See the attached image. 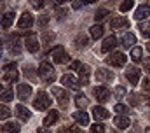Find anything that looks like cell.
Masks as SVG:
<instances>
[{
  "label": "cell",
  "instance_id": "681fc988",
  "mask_svg": "<svg viewBox=\"0 0 150 133\" xmlns=\"http://www.w3.org/2000/svg\"><path fill=\"white\" fill-rule=\"evenodd\" d=\"M93 2H98V0H86V4H93Z\"/></svg>",
  "mask_w": 150,
  "mask_h": 133
},
{
  "label": "cell",
  "instance_id": "9f6ffc18",
  "mask_svg": "<svg viewBox=\"0 0 150 133\" xmlns=\"http://www.w3.org/2000/svg\"><path fill=\"white\" fill-rule=\"evenodd\" d=\"M149 2H150V0H149Z\"/></svg>",
  "mask_w": 150,
  "mask_h": 133
},
{
  "label": "cell",
  "instance_id": "f35d334b",
  "mask_svg": "<svg viewBox=\"0 0 150 133\" xmlns=\"http://www.w3.org/2000/svg\"><path fill=\"white\" fill-rule=\"evenodd\" d=\"M32 7L33 9H42L44 7V0H32Z\"/></svg>",
  "mask_w": 150,
  "mask_h": 133
},
{
  "label": "cell",
  "instance_id": "836d02e7",
  "mask_svg": "<svg viewBox=\"0 0 150 133\" xmlns=\"http://www.w3.org/2000/svg\"><path fill=\"white\" fill-rule=\"evenodd\" d=\"M7 117H11V110L5 105H0V119H7Z\"/></svg>",
  "mask_w": 150,
  "mask_h": 133
},
{
  "label": "cell",
  "instance_id": "f5cc1de1",
  "mask_svg": "<svg viewBox=\"0 0 150 133\" xmlns=\"http://www.w3.org/2000/svg\"><path fill=\"white\" fill-rule=\"evenodd\" d=\"M147 133H150V128H147Z\"/></svg>",
  "mask_w": 150,
  "mask_h": 133
},
{
  "label": "cell",
  "instance_id": "d6a6232c",
  "mask_svg": "<svg viewBox=\"0 0 150 133\" xmlns=\"http://www.w3.org/2000/svg\"><path fill=\"white\" fill-rule=\"evenodd\" d=\"M133 5H134V0H124V2L120 4V11H122V12H126V11H129Z\"/></svg>",
  "mask_w": 150,
  "mask_h": 133
},
{
  "label": "cell",
  "instance_id": "484cf974",
  "mask_svg": "<svg viewBox=\"0 0 150 133\" xmlns=\"http://www.w3.org/2000/svg\"><path fill=\"white\" fill-rule=\"evenodd\" d=\"M2 132L18 133L19 132V123H4V124H2Z\"/></svg>",
  "mask_w": 150,
  "mask_h": 133
},
{
  "label": "cell",
  "instance_id": "e0dca14e",
  "mask_svg": "<svg viewBox=\"0 0 150 133\" xmlns=\"http://www.w3.org/2000/svg\"><path fill=\"white\" fill-rule=\"evenodd\" d=\"M129 119L126 117V116H115V119H113V124H115V128H119V130H126L127 126H129Z\"/></svg>",
  "mask_w": 150,
  "mask_h": 133
},
{
  "label": "cell",
  "instance_id": "1f68e13d",
  "mask_svg": "<svg viewBox=\"0 0 150 133\" xmlns=\"http://www.w3.org/2000/svg\"><path fill=\"white\" fill-rule=\"evenodd\" d=\"M113 109H115V112H117L119 116H126V114H127V107H126V105H122V103H117Z\"/></svg>",
  "mask_w": 150,
  "mask_h": 133
},
{
  "label": "cell",
  "instance_id": "e575fe53",
  "mask_svg": "<svg viewBox=\"0 0 150 133\" xmlns=\"http://www.w3.org/2000/svg\"><path fill=\"white\" fill-rule=\"evenodd\" d=\"M91 133H105V126L100 124V123H96V124L91 126Z\"/></svg>",
  "mask_w": 150,
  "mask_h": 133
},
{
  "label": "cell",
  "instance_id": "f546056e",
  "mask_svg": "<svg viewBox=\"0 0 150 133\" xmlns=\"http://www.w3.org/2000/svg\"><path fill=\"white\" fill-rule=\"evenodd\" d=\"M142 47H134L133 51H131V58H133V61H140L142 60Z\"/></svg>",
  "mask_w": 150,
  "mask_h": 133
},
{
  "label": "cell",
  "instance_id": "11a10c76",
  "mask_svg": "<svg viewBox=\"0 0 150 133\" xmlns=\"http://www.w3.org/2000/svg\"><path fill=\"white\" fill-rule=\"evenodd\" d=\"M0 2H2V0H0Z\"/></svg>",
  "mask_w": 150,
  "mask_h": 133
},
{
  "label": "cell",
  "instance_id": "d6986e66",
  "mask_svg": "<svg viewBox=\"0 0 150 133\" xmlns=\"http://www.w3.org/2000/svg\"><path fill=\"white\" fill-rule=\"evenodd\" d=\"M115 46H117V39H115V37H107V39L103 40L101 51H103V53H108V51H112Z\"/></svg>",
  "mask_w": 150,
  "mask_h": 133
},
{
  "label": "cell",
  "instance_id": "603a6c76",
  "mask_svg": "<svg viewBox=\"0 0 150 133\" xmlns=\"http://www.w3.org/2000/svg\"><path fill=\"white\" fill-rule=\"evenodd\" d=\"M93 114H94V117H96V119H100V121H101V119H108V117H110L108 110H107V109H103V107H94V109H93Z\"/></svg>",
  "mask_w": 150,
  "mask_h": 133
},
{
  "label": "cell",
  "instance_id": "9a60e30c",
  "mask_svg": "<svg viewBox=\"0 0 150 133\" xmlns=\"http://www.w3.org/2000/svg\"><path fill=\"white\" fill-rule=\"evenodd\" d=\"M25 44H26V49H28L30 53H37L38 51V39L35 35H28Z\"/></svg>",
  "mask_w": 150,
  "mask_h": 133
},
{
  "label": "cell",
  "instance_id": "9c48e42d",
  "mask_svg": "<svg viewBox=\"0 0 150 133\" xmlns=\"http://www.w3.org/2000/svg\"><path fill=\"white\" fill-rule=\"evenodd\" d=\"M94 97H96L98 102L105 103V102H108V98H110V91H108V88L98 86V88H94Z\"/></svg>",
  "mask_w": 150,
  "mask_h": 133
},
{
  "label": "cell",
  "instance_id": "2e32d148",
  "mask_svg": "<svg viewBox=\"0 0 150 133\" xmlns=\"http://www.w3.org/2000/svg\"><path fill=\"white\" fill-rule=\"evenodd\" d=\"M16 116H18L21 121H28V119L32 117V112H30L25 105H18V107H16Z\"/></svg>",
  "mask_w": 150,
  "mask_h": 133
},
{
  "label": "cell",
  "instance_id": "f6af8a7d",
  "mask_svg": "<svg viewBox=\"0 0 150 133\" xmlns=\"http://www.w3.org/2000/svg\"><path fill=\"white\" fill-rule=\"evenodd\" d=\"M143 89H145V91H150V79L149 77L143 81Z\"/></svg>",
  "mask_w": 150,
  "mask_h": 133
},
{
  "label": "cell",
  "instance_id": "7c38bea8",
  "mask_svg": "<svg viewBox=\"0 0 150 133\" xmlns=\"http://www.w3.org/2000/svg\"><path fill=\"white\" fill-rule=\"evenodd\" d=\"M14 19H16V12H14V11H9V12H5V14L2 16L0 26H2V28H9V26L14 23Z\"/></svg>",
  "mask_w": 150,
  "mask_h": 133
},
{
  "label": "cell",
  "instance_id": "f1b7e54d",
  "mask_svg": "<svg viewBox=\"0 0 150 133\" xmlns=\"http://www.w3.org/2000/svg\"><path fill=\"white\" fill-rule=\"evenodd\" d=\"M12 98H14V95H12V89H11V88L0 91V100H2V102H11Z\"/></svg>",
  "mask_w": 150,
  "mask_h": 133
},
{
  "label": "cell",
  "instance_id": "ee69618b",
  "mask_svg": "<svg viewBox=\"0 0 150 133\" xmlns=\"http://www.w3.org/2000/svg\"><path fill=\"white\" fill-rule=\"evenodd\" d=\"M47 21H49V18H47V16H40V18H38V23H40V26H44Z\"/></svg>",
  "mask_w": 150,
  "mask_h": 133
},
{
  "label": "cell",
  "instance_id": "ba28073f",
  "mask_svg": "<svg viewBox=\"0 0 150 133\" xmlns=\"http://www.w3.org/2000/svg\"><path fill=\"white\" fill-rule=\"evenodd\" d=\"M52 95L58 98V102H59L63 107H67V105H68L70 97H68V93H67L65 89H61V88H52Z\"/></svg>",
  "mask_w": 150,
  "mask_h": 133
},
{
  "label": "cell",
  "instance_id": "8fae6325",
  "mask_svg": "<svg viewBox=\"0 0 150 133\" xmlns=\"http://www.w3.org/2000/svg\"><path fill=\"white\" fill-rule=\"evenodd\" d=\"M33 25V16L26 11V12H23L21 14V18H19V23H18V26L19 28H30Z\"/></svg>",
  "mask_w": 150,
  "mask_h": 133
},
{
  "label": "cell",
  "instance_id": "4dcf8cb0",
  "mask_svg": "<svg viewBox=\"0 0 150 133\" xmlns=\"http://www.w3.org/2000/svg\"><path fill=\"white\" fill-rule=\"evenodd\" d=\"M87 42H89V39H87L86 35H79V37L75 39V46H79V47H84Z\"/></svg>",
  "mask_w": 150,
  "mask_h": 133
},
{
  "label": "cell",
  "instance_id": "277c9868",
  "mask_svg": "<svg viewBox=\"0 0 150 133\" xmlns=\"http://www.w3.org/2000/svg\"><path fill=\"white\" fill-rule=\"evenodd\" d=\"M18 77H19V72H18V68H16V63H9V65L5 66L4 79L9 81V82H14V81H18Z\"/></svg>",
  "mask_w": 150,
  "mask_h": 133
},
{
  "label": "cell",
  "instance_id": "b9f144b4",
  "mask_svg": "<svg viewBox=\"0 0 150 133\" xmlns=\"http://www.w3.org/2000/svg\"><path fill=\"white\" fill-rule=\"evenodd\" d=\"M25 75H28V77H35V72H33L30 66H25Z\"/></svg>",
  "mask_w": 150,
  "mask_h": 133
},
{
  "label": "cell",
  "instance_id": "5bb4252c",
  "mask_svg": "<svg viewBox=\"0 0 150 133\" xmlns=\"http://www.w3.org/2000/svg\"><path fill=\"white\" fill-rule=\"evenodd\" d=\"M150 16V5H140L136 11H134V19H145Z\"/></svg>",
  "mask_w": 150,
  "mask_h": 133
},
{
  "label": "cell",
  "instance_id": "83f0119b",
  "mask_svg": "<svg viewBox=\"0 0 150 133\" xmlns=\"http://www.w3.org/2000/svg\"><path fill=\"white\" fill-rule=\"evenodd\" d=\"M89 33H91L93 39H100V37L103 35V25H94V26H91Z\"/></svg>",
  "mask_w": 150,
  "mask_h": 133
},
{
  "label": "cell",
  "instance_id": "bcb514c9",
  "mask_svg": "<svg viewBox=\"0 0 150 133\" xmlns=\"http://www.w3.org/2000/svg\"><path fill=\"white\" fill-rule=\"evenodd\" d=\"M80 65H82L80 61H72V65H70V68H72V70H79V68H80Z\"/></svg>",
  "mask_w": 150,
  "mask_h": 133
},
{
  "label": "cell",
  "instance_id": "5b68a950",
  "mask_svg": "<svg viewBox=\"0 0 150 133\" xmlns=\"http://www.w3.org/2000/svg\"><path fill=\"white\" fill-rule=\"evenodd\" d=\"M52 58H54V63H67L68 61V53L63 49V47H54L51 51Z\"/></svg>",
  "mask_w": 150,
  "mask_h": 133
},
{
  "label": "cell",
  "instance_id": "cb8c5ba5",
  "mask_svg": "<svg viewBox=\"0 0 150 133\" xmlns=\"http://www.w3.org/2000/svg\"><path fill=\"white\" fill-rule=\"evenodd\" d=\"M79 74H80V84H87L89 82V66H86V65H80V68H79Z\"/></svg>",
  "mask_w": 150,
  "mask_h": 133
},
{
  "label": "cell",
  "instance_id": "4fadbf2b",
  "mask_svg": "<svg viewBox=\"0 0 150 133\" xmlns=\"http://www.w3.org/2000/svg\"><path fill=\"white\" fill-rule=\"evenodd\" d=\"M16 93H18V97H19L21 100H26L30 95H32V86H28V84H18Z\"/></svg>",
  "mask_w": 150,
  "mask_h": 133
},
{
  "label": "cell",
  "instance_id": "d590c367",
  "mask_svg": "<svg viewBox=\"0 0 150 133\" xmlns=\"http://www.w3.org/2000/svg\"><path fill=\"white\" fill-rule=\"evenodd\" d=\"M140 30H142V33H143L147 39H150V21L145 23V25H140Z\"/></svg>",
  "mask_w": 150,
  "mask_h": 133
},
{
  "label": "cell",
  "instance_id": "52a82bcc",
  "mask_svg": "<svg viewBox=\"0 0 150 133\" xmlns=\"http://www.w3.org/2000/svg\"><path fill=\"white\" fill-rule=\"evenodd\" d=\"M126 77H127V81L131 82V86H136L138 81H140V68H136V66L127 68V70H126Z\"/></svg>",
  "mask_w": 150,
  "mask_h": 133
},
{
  "label": "cell",
  "instance_id": "6da1fadb",
  "mask_svg": "<svg viewBox=\"0 0 150 133\" xmlns=\"http://www.w3.org/2000/svg\"><path fill=\"white\" fill-rule=\"evenodd\" d=\"M38 75L45 82H52L54 81V68H52V65L47 63V61H42L40 66H38Z\"/></svg>",
  "mask_w": 150,
  "mask_h": 133
},
{
  "label": "cell",
  "instance_id": "60d3db41",
  "mask_svg": "<svg viewBox=\"0 0 150 133\" xmlns=\"http://www.w3.org/2000/svg\"><path fill=\"white\" fill-rule=\"evenodd\" d=\"M52 37H54V33H44V42L49 44V42L52 40Z\"/></svg>",
  "mask_w": 150,
  "mask_h": 133
},
{
  "label": "cell",
  "instance_id": "44dd1931",
  "mask_svg": "<svg viewBox=\"0 0 150 133\" xmlns=\"http://www.w3.org/2000/svg\"><path fill=\"white\" fill-rule=\"evenodd\" d=\"M96 79H98V81H112L113 74L110 70H107V68H100V70L96 72Z\"/></svg>",
  "mask_w": 150,
  "mask_h": 133
},
{
  "label": "cell",
  "instance_id": "30bf717a",
  "mask_svg": "<svg viewBox=\"0 0 150 133\" xmlns=\"http://www.w3.org/2000/svg\"><path fill=\"white\" fill-rule=\"evenodd\" d=\"M107 61L113 66H122L126 63V54H122V53H112Z\"/></svg>",
  "mask_w": 150,
  "mask_h": 133
},
{
  "label": "cell",
  "instance_id": "816d5d0a",
  "mask_svg": "<svg viewBox=\"0 0 150 133\" xmlns=\"http://www.w3.org/2000/svg\"><path fill=\"white\" fill-rule=\"evenodd\" d=\"M37 133H45V132H44V130H38V132Z\"/></svg>",
  "mask_w": 150,
  "mask_h": 133
},
{
  "label": "cell",
  "instance_id": "7a4b0ae2",
  "mask_svg": "<svg viewBox=\"0 0 150 133\" xmlns=\"http://www.w3.org/2000/svg\"><path fill=\"white\" fill-rule=\"evenodd\" d=\"M51 103H52V100L47 97V93H44V91H40L37 95V98L33 100V107L37 109V110H44V109H49L51 107Z\"/></svg>",
  "mask_w": 150,
  "mask_h": 133
},
{
  "label": "cell",
  "instance_id": "d4e9b609",
  "mask_svg": "<svg viewBox=\"0 0 150 133\" xmlns=\"http://www.w3.org/2000/svg\"><path fill=\"white\" fill-rule=\"evenodd\" d=\"M127 26V19L119 16V18H113L112 19V28L113 30H120V28H126Z\"/></svg>",
  "mask_w": 150,
  "mask_h": 133
},
{
  "label": "cell",
  "instance_id": "7402d4cb",
  "mask_svg": "<svg viewBox=\"0 0 150 133\" xmlns=\"http://www.w3.org/2000/svg\"><path fill=\"white\" fill-rule=\"evenodd\" d=\"M74 119L79 123V124H82V126H87V124H89V116H87L84 110L75 112V114H74Z\"/></svg>",
  "mask_w": 150,
  "mask_h": 133
},
{
  "label": "cell",
  "instance_id": "3957f363",
  "mask_svg": "<svg viewBox=\"0 0 150 133\" xmlns=\"http://www.w3.org/2000/svg\"><path fill=\"white\" fill-rule=\"evenodd\" d=\"M5 47L11 54H19L21 53V42L18 39V35H11L7 40H5Z\"/></svg>",
  "mask_w": 150,
  "mask_h": 133
},
{
  "label": "cell",
  "instance_id": "ac0fdd59",
  "mask_svg": "<svg viewBox=\"0 0 150 133\" xmlns=\"http://www.w3.org/2000/svg\"><path fill=\"white\" fill-rule=\"evenodd\" d=\"M58 117H59V112L52 109V110L47 112V116H45V119H44V124H45V126H51V124H54V123L58 121Z\"/></svg>",
  "mask_w": 150,
  "mask_h": 133
},
{
  "label": "cell",
  "instance_id": "8992f818",
  "mask_svg": "<svg viewBox=\"0 0 150 133\" xmlns=\"http://www.w3.org/2000/svg\"><path fill=\"white\" fill-rule=\"evenodd\" d=\"M61 84L67 86V88H72V89H79V86H80L79 79H75L72 74H65V75L61 77Z\"/></svg>",
  "mask_w": 150,
  "mask_h": 133
},
{
  "label": "cell",
  "instance_id": "f907efd6",
  "mask_svg": "<svg viewBox=\"0 0 150 133\" xmlns=\"http://www.w3.org/2000/svg\"><path fill=\"white\" fill-rule=\"evenodd\" d=\"M58 2H61V4H65V2H68V0H58Z\"/></svg>",
  "mask_w": 150,
  "mask_h": 133
},
{
  "label": "cell",
  "instance_id": "7bdbcfd3",
  "mask_svg": "<svg viewBox=\"0 0 150 133\" xmlns=\"http://www.w3.org/2000/svg\"><path fill=\"white\" fill-rule=\"evenodd\" d=\"M82 5H86V0H77V2H74V9H80Z\"/></svg>",
  "mask_w": 150,
  "mask_h": 133
},
{
  "label": "cell",
  "instance_id": "c3c4849f",
  "mask_svg": "<svg viewBox=\"0 0 150 133\" xmlns=\"http://www.w3.org/2000/svg\"><path fill=\"white\" fill-rule=\"evenodd\" d=\"M2 53H4V42L0 40V56H2Z\"/></svg>",
  "mask_w": 150,
  "mask_h": 133
},
{
  "label": "cell",
  "instance_id": "4316f807",
  "mask_svg": "<svg viewBox=\"0 0 150 133\" xmlns=\"http://www.w3.org/2000/svg\"><path fill=\"white\" fill-rule=\"evenodd\" d=\"M75 103H77V107H79V109H86V107L89 105V100L86 98V95L79 93V95L75 97Z\"/></svg>",
  "mask_w": 150,
  "mask_h": 133
},
{
  "label": "cell",
  "instance_id": "ab89813d",
  "mask_svg": "<svg viewBox=\"0 0 150 133\" xmlns=\"http://www.w3.org/2000/svg\"><path fill=\"white\" fill-rule=\"evenodd\" d=\"M70 132H77V128H75V126H70V128H59L58 133H70Z\"/></svg>",
  "mask_w": 150,
  "mask_h": 133
},
{
  "label": "cell",
  "instance_id": "8d00e7d4",
  "mask_svg": "<svg viewBox=\"0 0 150 133\" xmlns=\"http://www.w3.org/2000/svg\"><path fill=\"white\" fill-rule=\"evenodd\" d=\"M107 16H108V11H107V9H100V11L96 12V16H94V18L100 21V19H103V18H107Z\"/></svg>",
  "mask_w": 150,
  "mask_h": 133
},
{
  "label": "cell",
  "instance_id": "ffe728a7",
  "mask_svg": "<svg viewBox=\"0 0 150 133\" xmlns=\"http://www.w3.org/2000/svg\"><path fill=\"white\" fill-rule=\"evenodd\" d=\"M134 44H136V35H134V33L129 32V33H126V35L122 37V46H124L126 49H129V47L134 46Z\"/></svg>",
  "mask_w": 150,
  "mask_h": 133
},
{
  "label": "cell",
  "instance_id": "db71d44e",
  "mask_svg": "<svg viewBox=\"0 0 150 133\" xmlns=\"http://www.w3.org/2000/svg\"><path fill=\"white\" fill-rule=\"evenodd\" d=\"M149 51H150V44H149Z\"/></svg>",
  "mask_w": 150,
  "mask_h": 133
},
{
  "label": "cell",
  "instance_id": "74e56055",
  "mask_svg": "<svg viewBox=\"0 0 150 133\" xmlns=\"http://www.w3.org/2000/svg\"><path fill=\"white\" fill-rule=\"evenodd\" d=\"M124 95H126V88H124V86H117V88H115V97H117V98H122Z\"/></svg>",
  "mask_w": 150,
  "mask_h": 133
},
{
  "label": "cell",
  "instance_id": "7dc6e473",
  "mask_svg": "<svg viewBox=\"0 0 150 133\" xmlns=\"http://www.w3.org/2000/svg\"><path fill=\"white\" fill-rule=\"evenodd\" d=\"M129 102H133V105H136V103H138V97H131Z\"/></svg>",
  "mask_w": 150,
  "mask_h": 133
}]
</instances>
